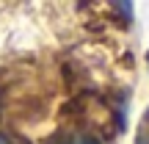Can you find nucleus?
Masks as SVG:
<instances>
[{
    "instance_id": "7ed1b4c3",
    "label": "nucleus",
    "mask_w": 149,
    "mask_h": 144,
    "mask_svg": "<svg viewBox=\"0 0 149 144\" xmlns=\"http://www.w3.org/2000/svg\"><path fill=\"white\" fill-rule=\"evenodd\" d=\"M0 144H31L25 136H17V133H0Z\"/></svg>"
},
{
    "instance_id": "39448f33",
    "label": "nucleus",
    "mask_w": 149,
    "mask_h": 144,
    "mask_svg": "<svg viewBox=\"0 0 149 144\" xmlns=\"http://www.w3.org/2000/svg\"><path fill=\"white\" fill-rule=\"evenodd\" d=\"M138 144H149V133H146V136H141V139H138Z\"/></svg>"
},
{
    "instance_id": "f03ea898",
    "label": "nucleus",
    "mask_w": 149,
    "mask_h": 144,
    "mask_svg": "<svg viewBox=\"0 0 149 144\" xmlns=\"http://www.w3.org/2000/svg\"><path fill=\"white\" fill-rule=\"evenodd\" d=\"M69 144H102V139L94 133H80V136H69Z\"/></svg>"
},
{
    "instance_id": "f257e3e1",
    "label": "nucleus",
    "mask_w": 149,
    "mask_h": 144,
    "mask_svg": "<svg viewBox=\"0 0 149 144\" xmlns=\"http://www.w3.org/2000/svg\"><path fill=\"white\" fill-rule=\"evenodd\" d=\"M86 111H88V103H86V97H72V100H66L64 105L58 108V117L61 122H80V119L86 117Z\"/></svg>"
},
{
    "instance_id": "20e7f679",
    "label": "nucleus",
    "mask_w": 149,
    "mask_h": 144,
    "mask_svg": "<svg viewBox=\"0 0 149 144\" xmlns=\"http://www.w3.org/2000/svg\"><path fill=\"white\" fill-rule=\"evenodd\" d=\"M44 144H69V136H64V133H55V136H50Z\"/></svg>"
}]
</instances>
